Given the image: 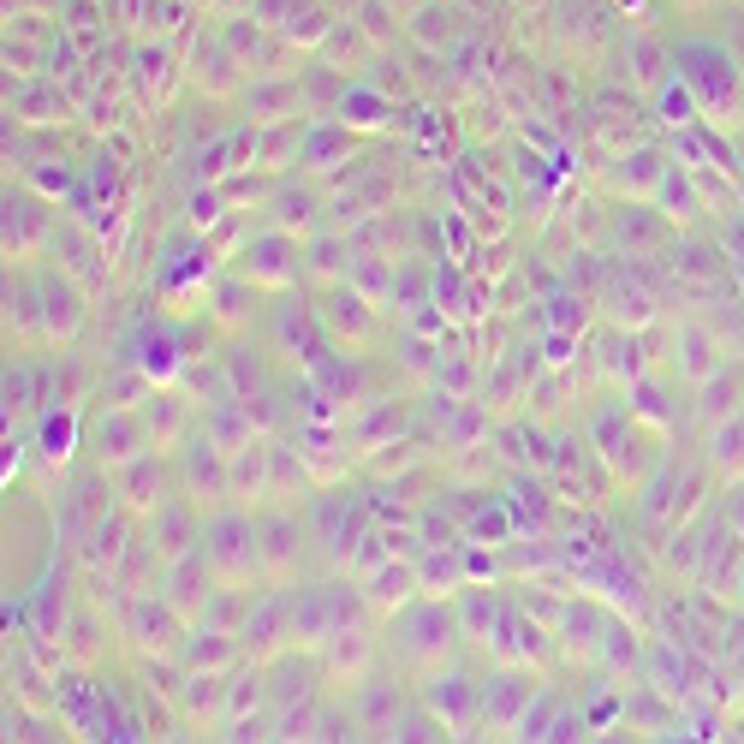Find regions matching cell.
I'll list each match as a JSON object with an SVG mask.
<instances>
[{
  "label": "cell",
  "mask_w": 744,
  "mask_h": 744,
  "mask_svg": "<svg viewBox=\"0 0 744 744\" xmlns=\"http://www.w3.org/2000/svg\"><path fill=\"white\" fill-rule=\"evenodd\" d=\"M126 441H137V423H126V418H114V423H101V453H131Z\"/></svg>",
  "instance_id": "obj_1"
},
{
  "label": "cell",
  "mask_w": 744,
  "mask_h": 744,
  "mask_svg": "<svg viewBox=\"0 0 744 744\" xmlns=\"http://www.w3.org/2000/svg\"><path fill=\"white\" fill-rule=\"evenodd\" d=\"M429 703H435V708H464V703H471V691H464V679H447V691H441V679H435Z\"/></svg>",
  "instance_id": "obj_2"
}]
</instances>
